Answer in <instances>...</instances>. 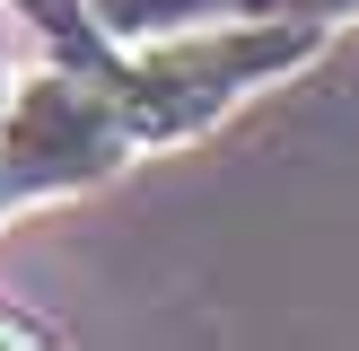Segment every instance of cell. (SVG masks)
<instances>
[{
    "mask_svg": "<svg viewBox=\"0 0 359 351\" xmlns=\"http://www.w3.org/2000/svg\"><path fill=\"white\" fill-rule=\"evenodd\" d=\"M132 158H140V140H132V114H123L105 62L44 53L35 70H9V97H0V220H18L35 202L97 193Z\"/></svg>",
    "mask_w": 359,
    "mask_h": 351,
    "instance_id": "obj_2",
    "label": "cell"
},
{
    "mask_svg": "<svg viewBox=\"0 0 359 351\" xmlns=\"http://www.w3.org/2000/svg\"><path fill=\"white\" fill-rule=\"evenodd\" d=\"M0 97H9V62H0Z\"/></svg>",
    "mask_w": 359,
    "mask_h": 351,
    "instance_id": "obj_6",
    "label": "cell"
},
{
    "mask_svg": "<svg viewBox=\"0 0 359 351\" xmlns=\"http://www.w3.org/2000/svg\"><path fill=\"white\" fill-rule=\"evenodd\" d=\"M0 9L18 18V27H35V44L44 53H62V62H105V35H97V18H88V0H0Z\"/></svg>",
    "mask_w": 359,
    "mask_h": 351,
    "instance_id": "obj_4",
    "label": "cell"
},
{
    "mask_svg": "<svg viewBox=\"0 0 359 351\" xmlns=\"http://www.w3.org/2000/svg\"><path fill=\"white\" fill-rule=\"evenodd\" d=\"M44 343H53V325H44V316H18L9 298H0V351H44Z\"/></svg>",
    "mask_w": 359,
    "mask_h": 351,
    "instance_id": "obj_5",
    "label": "cell"
},
{
    "mask_svg": "<svg viewBox=\"0 0 359 351\" xmlns=\"http://www.w3.org/2000/svg\"><path fill=\"white\" fill-rule=\"evenodd\" d=\"M272 9H298V18H359V0H88L105 44H140V35H167V27H202V18H272Z\"/></svg>",
    "mask_w": 359,
    "mask_h": 351,
    "instance_id": "obj_3",
    "label": "cell"
},
{
    "mask_svg": "<svg viewBox=\"0 0 359 351\" xmlns=\"http://www.w3.org/2000/svg\"><path fill=\"white\" fill-rule=\"evenodd\" d=\"M325 44H333V18H298V9L202 18V27H167V35H140V44H114L105 79H114L123 114H132L140 158H158V150H184V140L219 132L263 88L298 79Z\"/></svg>",
    "mask_w": 359,
    "mask_h": 351,
    "instance_id": "obj_1",
    "label": "cell"
}]
</instances>
